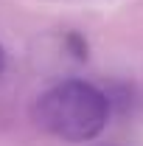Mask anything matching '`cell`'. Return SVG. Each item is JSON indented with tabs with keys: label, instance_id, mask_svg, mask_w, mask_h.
<instances>
[{
	"label": "cell",
	"instance_id": "6da1fadb",
	"mask_svg": "<svg viewBox=\"0 0 143 146\" xmlns=\"http://www.w3.org/2000/svg\"><path fill=\"white\" fill-rule=\"evenodd\" d=\"M36 124L65 143H84L101 135L109 121V98L95 84L65 79L42 93L34 104Z\"/></svg>",
	"mask_w": 143,
	"mask_h": 146
},
{
	"label": "cell",
	"instance_id": "7a4b0ae2",
	"mask_svg": "<svg viewBox=\"0 0 143 146\" xmlns=\"http://www.w3.org/2000/svg\"><path fill=\"white\" fill-rule=\"evenodd\" d=\"M6 70V51H3V45H0V73Z\"/></svg>",
	"mask_w": 143,
	"mask_h": 146
}]
</instances>
